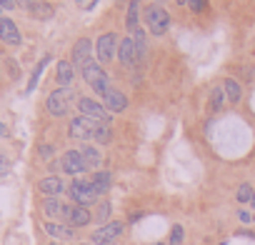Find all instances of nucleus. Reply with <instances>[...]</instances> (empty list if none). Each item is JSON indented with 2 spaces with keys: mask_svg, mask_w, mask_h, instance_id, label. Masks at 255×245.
Wrapping results in <instances>:
<instances>
[{
  "mask_svg": "<svg viewBox=\"0 0 255 245\" xmlns=\"http://www.w3.org/2000/svg\"><path fill=\"white\" fill-rule=\"evenodd\" d=\"M145 23H148V30L153 35H165L168 28H170V15H168V10L163 5L155 3V5L145 8Z\"/></svg>",
  "mask_w": 255,
  "mask_h": 245,
  "instance_id": "obj_1",
  "label": "nucleus"
},
{
  "mask_svg": "<svg viewBox=\"0 0 255 245\" xmlns=\"http://www.w3.org/2000/svg\"><path fill=\"white\" fill-rule=\"evenodd\" d=\"M68 193H70V198H73L75 205H85V208H88V205H93V203L98 200V193H95L93 183L85 180V178H75V180L70 183Z\"/></svg>",
  "mask_w": 255,
  "mask_h": 245,
  "instance_id": "obj_2",
  "label": "nucleus"
},
{
  "mask_svg": "<svg viewBox=\"0 0 255 245\" xmlns=\"http://www.w3.org/2000/svg\"><path fill=\"white\" fill-rule=\"evenodd\" d=\"M83 78H85V83L95 90V93H100V95H105V90L110 88V83H108V75H105V70L95 63V60H90L83 70Z\"/></svg>",
  "mask_w": 255,
  "mask_h": 245,
  "instance_id": "obj_3",
  "label": "nucleus"
},
{
  "mask_svg": "<svg viewBox=\"0 0 255 245\" xmlns=\"http://www.w3.org/2000/svg\"><path fill=\"white\" fill-rule=\"evenodd\" d=\"M70 100H73V93L68 90V88H60V90H53L50 95H48V113L50 115H55V118H63L65 113H68V108H70Z\"/></svg>",
  "mask_w": 255,
  "mask_h": 245,
  "instance_id": "obj_4",
  "label": "nucleus"
},
{
  "mask_svg": "<svg viewBox=\"0 0 255 245\" xmlns=\"http://www.w3.org/2000/svg\"><path fill=\"white\" fill-rule=\"evenodd\" d=\"M123 230H125V225H123L120 220H113V223H105V225H100L98 230H93L90 240H93L95 245H110L113 240H118V238L123 235Z\"/></svg>",
  "mask_w": 255,
  "mask_h": 245,
  "instance_id": "obj_5",
  "label": "nucleus"
},
{
  "mask_svg": "<svg viewBox=\"0 0 255 245\" xmlns=\"http://www.w3.org/2000/svg\"><path fill=\"white\" fill-rule=\"evenodd\" d=\"M78 110H80L85 118H90V120H95V122H103V125H108V122H110V113H108L100 103H95V100H90V98H78Z\"/></svg>",
  "mask_w": 255,
  "mask_h": 245,
  "instance_id": "obj_6",
  "label": "nucleus"
},
{
  "mask_svg": "<svg viewBox=\"0 0 255 245\" xmlns=\"http://www.w3.org/2000/svg\"><path fill=\"white\" fill-rule=\"evenodd\" d=\"M100 125V122H95V120H90V118H85V115H80V118H73L70 120V135L75 138V140H90L93 135H95V128Z\"/></svg>",
  "mask_w": 255,
  "mask_h": 245,
  "instance_id": "obj_7",
  "label": "nucleus"
},
{
  "mask_svg": "<svg viewBox=\"0 0 255 245\" xmlns=\"http://www.w3.org/2000/svg\"><path fill=\"white\" fill-rule=\"evenodd\" d=\"M115 48H118V35H115V33L100 35L98 43H95V55H98V60H100V63H110V60L115 58Z\"/></svg>",
  "mask_w": 255,
  "mask_h": 245,
  "instance_id": "obj_8",
  "label": "nucleus"
},
{
  "mask_svg": "<svg viewBox=\"0 0 255 245\" xmlns=\"http://www.w3.org/2000/svg\"><path fill=\"white\" fill-rule=\"evenodd\" d=\"M93 48H95V45H93V40H88V38H80V40L73 45V68L83 70V68H85V65L93 60V58H90V55L95 53Z\"/></svg>",
  "mask_w": 255,
  "mask_h": 245,
  "instance_id": "obj_9",
  "label": "nucleus"
},
{
  "mask_svg": "<svg viewBox=\"0 0 255 245\" xmlns=\"http://www.w3.org/2000/svg\"><path fill=\"white\" fill-rule=\"evenodd\" d=\"M60 168H63L68 175H83V173L88 170V165H85L80 150H68V153L60 158Z\"/></svg>",
  "mask_w": 255,
  "mask_h": 245,
  "instance_id": "obj_10",
  "label": "nucleus"
},
{
  "mask_svg": "<svg viewBox=\"0 0 255 245\" xmlns=\"http://www.w3.org/2000/svg\"><path fill=\"white\" fill-rule=\"evenodd\" d=\"M63 220H65L70 228H85V225L93 220V215H90V210H88L85 205H68Z\"/></svg>",
  "mask_w": 255,
  "mask_h": 245,
  "instance_id": "obj_11",
  "label": "nucleus"
},
{
  "mask_svg": "<svg viewBox=\"0 0 255 245\" xmlns=\"http://www.w3.org/2000/svg\"><path fill=\"white\" fill-rule=\"evenodd\" d=\"M118 48H120V50H118V58H120V63H123L125 68H133V65L138 63V50H135L133 38H123Z\"/></svg>",
  "mask_w": 255,
  "mask_h": 245,
  "instance_id": "obj_12",
  "label": "nucleus"
},
{
  "mask_svg": "<svg viewBox=\"0 0 255 245\" xmlns=\"http://www.w3.org/2000/svg\"><path fill=\"white\" fill-rule=\"evenodd\" d=\"M103 98H105V110H110V113H123V110L128 108V98H125L118 88H113V85L105 90Z\"/></svg>",
  "mask_w": 255,
  "mask_h": 245,
  "instance_id": "obj_13",
  "label": "nucleus"
},
{
  "mask_svg": "<svg viewBox=\"0 0 255 245\" xmlns=\"http://www.w3.org/2000/svg\"><path fill=\"white\" fill-rule=\"evenodd\" d=\"M0 40L8 43V45H20V30L10 18H0Z\"/></svg>",
  "mask_w": 255,
  "mask_h": 245,
  "instance_id": "obj_14",
  "label": "nucleus"
},
{
  "mask_svg": "<svg viewBox=\"0 0 255 245\" xmlns=\"http://www.w3.org/2000/svg\"><path fill=\"white\" fill-rule=\"evenodd\" d=\"M38 190H40L43 195H48V198H58V195L65 190V183H63L58 175H50V178H43V180L38 183Z\"/></svg>",
  "mask_w": 255,
  "mask_h": 245,
  "instance_id": "obj_15",
  "label": "nucleus"
},
{
  "mask_svg": "<svg viewBox=\"0 0 255 245\" xmlns=\"http://www.w3.org/2000/svg\"><path fill=\"white\" fill-rule=\"evenodd\" d=\"M140 10H143L140 0H130V5H128V15H125V25H128L130 33L140 28Z\"/></svg>",
  "mask_w": 255,
  "mask_h": 245,
  "instance_id": "obj_16",
  "label": "nucleus"
},
{
  "mask_svg": "<svg viewBox=\"0 0 255 245\" xmlns=\"http://www.w3.org/2000/svg\"><path fill=\"white\" fill-rule=\"evenodd\" d=\"M90 183H93V188H95L98 195H105L110 190V185H113V175L108 170H95V175L90 178Z\"/></svg>",
  "mask_w": 255,
  "mask_h": 245,
  "instance_id": "obj_17",
  "label": "nucleus"
},
{
  "mask_svg": "<svg viewBox=\"0 0 255 245\" xmlns=\"http://www.w3.org/2000/svg\"><path fill=\"white\" fill-rule=\"evenodd\" d=\"M78 150H80V155H83V160H85L88 170H90V168H98V165H100L103 155H100V150H98V148H93V145H80Z\"/></svg>",
  "mask_w": 255,
  "mask_h": 245,
  "instance_id": "obj_18",
  "label": "nucleus"
},
{
  "mask_svg": "<svg viewBox=\"0 0 255 245\" xmlns=\"http://www.w3.org/2000/svg\"><path fill=\"white\" fill-rule=\"evenodd\" d=\"M65 210H68V205H63L58 198H48L43 203V213L48 218H65Z\"/></svg>",
  "mask_w": 255,
  "mask_h": 245,
  "instance_id": "obj_19",
  "label": "nucleus"
},
{
  "mask_svg": "<svg viewBox=\"0 0 255 245\" xmlns=\"http://www.w3.org/2000/svg\"><path fill=\"white\" fill-rule=\"evenodd\" d=\"M45 233L58 238V240H70L73 238V228L63 225V223H45Z\"/></svg>",
  "mask_w": 255,
  "mask_h": 245,
  "instance_id": "obj_20",
  "label": "nucleus"
},
{
  "mask_svg": "<svg viewBox=\"0 0 255 245\" xmlns=\"http://www.w3.org/2000/svg\"><path fill=\"white\" fill-rule=\"evenodd\" d=\"M25 5H28L33 18H40V20L53 18V5H48V3H25Z\"/></svg>",
  "mask_w": 255,
  "mask_h": 245,
  "instance_id": "obj_21",
  "label": "nucleus"
},
{
  "mask_svg": "<svg viewBox=\"0 0 255 245\" xmlns=\"http://www.w3.org/2000/svg\"><path fill=\"white\" fill-rule=\"evenodd\" d=\"M73 75H75V70H73V63H68V60H60V63H58V83L65 88V85L73 80Z\"/></svg>",
  "mask_w": 255,
  "mask_h": 245,
  "instance_id": "obj_22",
  "label": "nucleus"
},
{
  "mask_svg": "<svg viewBox=\"0 0 255 245\" xmlns=\"http://www.w3.org/2000/svg\"><path fill=\"white\" fill-rule=\"evenodd\" d=\"M223 88H225V98H228V103L235 105V103L240 100V95H243V93H240V85H238L233 78H228V80L223 83Z\"/></svg>",
  "mask_w": 255,
  "mask_h": 245,
  "instance_id": "obj_23",
  "label": "nucleus"
},
{
  "mask_svg": "<svg viewBox=\"0 0 255 245\" xmlns=\"http://www.w3.org/2000/svg\"><path fill=\"white\" fill-rule=\"evenodd\" d=\"M48 63H50V55H45V58L38 63V68L33 70V75H30V80H28V90H25V93H33V90H35V85H38V78L43 75V68H45Z\"/></svg>",
  "mask_w": 255,
  "mask_h": 245,
  "instance_id": "obj_24",
  "label": "nucleus"
},
{
  "mask_svg": "<svg viewBox=\"0 0 255 245\" xmlns=\"http://www.w3.org/2000/svg\"><path fill=\"white\" fill-rule=\"evenodd\" d=\"M223 103H225V88H215V90L210 93V110H213V113L223 110Z\"/></svg>",
  "mask_w": 255,
  "mask_h": 245,
  "instance_id": "obj_25",
  "label": "nucleus"
},
{
  "mask_svg": "<svg viewBox=\"0 0 255 245\" xmlns=\"http://www.w3.org/2000/svg\"><path fill=\"white\" fill-rule=\"evenodd\" d=\"M110 138H113L110 128H108V125H103V122H100V125L95 128V135H93V140H98L100 145H105V143H110Z\"/></svg>",
  "mask_w": 255,
  "mask_h": 245,
  "instance_id": "obj_26",
  "label": "nucleus"
},
{
  "mask_svg": "<svg viewBox=\"0 0 255 245\" xmlns=\"http://www.w3.org/2000/svg\"><path fill=\"white\" fill-rule=\"evenodd\" d=\"M108 215H110V203L105 200V203H100V205H98V210H95V220L105 225V220H108Z\"/></svg>",
  "mask_w": 255,
  "mask_h": 245,
  "instance_id": "obj_27",
  "label": "nucleus"
},
{
  "mask_svg": "<svg viewBox=\"0 0 255 245\" xmlns=\"http://www.w3.org/2000/svg\"><path fill=\"white\" fill-rule=\"evenodd\" d=\"M183 238H185L183 225H173V228H170V245H180V243H183Z\"/></svg>",
  "mask_w": 255,
  "mask_h": 245,
  "instance_id": "obj_28",
  "label": "nucleus"
},
{
  "mask_svg": "<svg viewBox=\"0 0 255 245\" xmlns=\"http://www.w3.org/2000/svg\"><path fill=\"white\" fill-rule=\"evenodd\" d=\"M250 198H253V188L248 183H243L238 188V203H250Z\"/></svg>",
  "mask_w": 255,
  "mask_h": 245,
  "instance_id": "obj_29",
  "label": "nucleus"
},
{
  "mask_svg": "<svg viewBox=\"0 0 255 245\" xmlns=\"http://www.w3.org/2000/svg\"><path fill=\"white\" fill-rule=\"evenodd\" d=\"M188 5H190L193 13H203L208 8V0H188Z\"/></svg>",
  "mask_w": 255,
  "mask_h": 245,
  "instance_id": "obj_30",
  "label": "nucleus"
},
{
  "mask_svg": "<svg viewBox=\"0 0 255 245\" xmlns=\"http://www.w3.org/2000/svg\"><path fill=\"white\" fill-rule=\"evenodd\" d=\"M78 3V8H83V10H90L93 5H98V0H75Z\"/></svg>",
  "mask_w": 255,
  "mask_h": 245,
  "instance_id": "obj_31",
  "label": "nucleus"
},
{
  "mask_svg": "<svg viewBox=\"0 0 255 245\" xmlns=\"http://www.w3.org/2000/svg\"><path fill=\"white\" fill-rule=\"evenodd\" d=\"M18 5V0H0V8H5V10H13Z\"/></svg>",
  "mask_w": 255,
  "mask_h": 245,
  "instance_id": "obj_32",
  "label": "nucleus"
},
{
  "mask_svg": "<svg viewBox=\"0 0 255 245\" xmlns=\"http://www.w3.org/2000/svg\"><path fill=\"white\" fill-rule=\"evenodd\" d=\"M8 168H10V163H8V160H5L3 155H0V173L5 175V173H8Z\"/></svg>",
  "mask_w": 255,
  "mask_h": 245,
  "instance_id": "obj_33",
  "label": "nucleus"
},
{
  "mask_svg": "<svg viewBox=\"0 0 255 245\" xmlns=\"http://www.w3.org/2000/svg\"><path fill=\"white\" fill-rule=\"evenodd\" d=\"M40 155H43V158H50V155H53V148H50V145H43V148H40Z\"/></svg>",
  "mask_w": 255,
  "mask_h": 245,
  "instance_id": "obj_34",
  "label": "nucleus"
},
{
  "mask_svg": "<svg viewBox=\"0 0 255 245\" xmlns=\"http://www.w3.org/2000/svg\"><path fill=\"white\" fill-rule=\"evenodd\" d=\"M238 215H240V220H243V223H250V220H253V215H250V213H245V210H240Z\"/></svg>",
  "mask_w": 255,
  "mask_h": 245,
  "instance_id": "obj_35",
  "label": "nucleus"
},
{
  "mask_svg": "<svg viewBox=\"0 0 255 245\" xmlns=\"http://www.w3.org/2000/svg\"><path fill=\"white\" fill-rule=\"evenodd\" d=\"M0 135H8V130H5V125L0 122Z\"/></svg>",
  "mask_w": 255,
  "mask_h": 245,
  "instance_id": "obj_36",
  "label": "nucleus"
},
{
  "mask_svg": "<svg viewBox=\"0 0 255 245\" xmlns=\"http://www.w3.org/2000/svg\"><path fill=\"white\" fill-rule=\"evenodd\" d=\"M250 205L255 208V190H253V198H250Z\"/></svg>",
  "mask_w": 255,
  "mask_h": 245,
  "instance_id": "obj_37",
  "label": "nucleus"
},
{
  "mask_svg": "<svg viewBox=\"0 0 255 245\" xmlns=\"http://www.w3.org/2000/svg\"><path fill=\"white\" fill-rule=\"evenodd\" d=\"M178 5H188V0H178Z\"/></svg>",
  "mask_w": 255,
  "mask_h": 245,
  "instance_id": "obj_38",
  "label": "nucleus"
},
{
  "mask_svg": "<svg viewBox=\"0 0 255 245\" xmlns=\"http://www.w3.org/2000/svg\"><path fill=\"white\" fill-rule=\"evenodd\" d=\"M153 245H163V243H153Z\"/></svg>",
  "mask_w": 255,
  "mask_h": 245,
  "instance_id": "obj_39",
  "label": "nucleus"
},
{
  "mask_svg": "<svg viewBox=\"0 0 255 245\" xmlns=\"http://www.w3.org/2000/svg\"><path fill=\"white\" fill-rule=\"evenodd\" d=\"M253 223H255V215H253Z\"/></svg>",
  "mask_w": 255,
  "mask_h": 245,
  "instance_id": "obj_40",
  "label": "nucleus"
},
{
  "mask_svg": "<svg viewBox=\"0 0 255 245\" xmlns=\"http://www.w3.org/2000/svg\"><path fill=\"white\" fill-rule=\"evenodd\" d=\"M78 245H85V243H78Z\"/></svg>",
  "mask_w": 255,
  "mask_h": 245,
  "instance_id": "obj_41",
  "label": "nucleus"
},
{
  "mask_svg": "<svg viewBox=\"0 0 255 245\" xmlns=\"http://www.w3.org/2000/svg\"><path fill=\"white\" fill-rule=\"evenodd\" d=\"M53 245H58V243H53Z\"/></svg>",
  "mask_w": 255,
  "mask_h": 245,
  "instance_id": "obj_42",
  "label": "nucleus"
}]
</instances>
